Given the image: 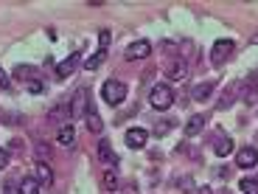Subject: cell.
Here are the masks:
<instances>
[{
    "instance_id": "6da1fadb",
    "label": "cell",
    "mask_w": 258,
    "mask_h": 194,
    "mask_svg": "<svg viewBox=\"0 0 258 194\" xmlns=\"http://www.w3.org/2000/svg\"><path fill=\"white\" fill-rule=\"evenodd\" d=\"M126 93H129V87L123 82H118V79H107V82L101 84V99L107 104H112V107L126 102Z\"/></svg>"
},
{
    "instance_id": "7a4b0ae2",
    "label": "cell",
    "mask_w": 258,
    "mask_h": 194,
    "mask_svg": "<svg viewBox=\"0 0 258 194\" xmlns=\"http://www.w3.org/2000/svg\"><path fill=\"white\" fill-rule=\"evenodd\" d=\"M149 104L155 107V110L166 113L171 104H174V90L168 87V84H155L152 90H149Z\"/></svg>"
},
{
    "instance_id": "3957f363",
    "label": "cell",
    "mask_w": 258,
    "mask_h": 194,
    "mask_svg": "<svg viewBox=\"0 0 258 194\" xmlns=\"http://www.w3.org/2000/svg\"><path fill=\"white\" fill-rule=\"evenodd\" d=\"M233 51H236V42H233V39H216L213 48H211V65H213V68L225 65L227 59H230Z\"/></svg>"
},
{
    "instance_id": "277c9868",
    "label": "cell",
    "mask_w": 258,
    "mask_h": 194,
    "mask_svg": "<svg viewBox=\"0 0 258 194\" xmlns=\"http://www.w3.org/2000/svg\"><path fill=\"white\" fill-rule=\"evenodd\" d=\"M123 57H126L129 62H132V59H146V57H152V42H149V39H138V42L126 45Z\"/></svg>"
},
{
    "instance_id": "5b68a950",
    "label": "cell",
    "mask_w": 258,
    "mask_h": 194,
    "mask_svg": "<svg viewBox=\"0 0 258 194\" xmlns=\"http://www.w3.org/2000/svg\"><path fill=\"white\" fill-rule=\"evenodd\" d=\"M79 65H82V51H73L71 57H64L62 62L56 65V76H59V79H68V76H71V73L79 68Z\"/></svg>"
},
{
    "instance_id": "8992f818",
    "label": "cell",
    "mask_w": 258,
    "mask_h": 194,
    "mask_svg": "<svg viewBox=\"0 0 258 194\" xmlns=\"http://www.w3.org/2000/svg\"><path fill=\"white\" fill-rule=\"evenodd\" d=\"M166 79H168V82H182V79H188V62H185V59H174V62H168Z\"/></svg>"
},
{
    "instance_id": "52a82bcc",
    "label": "cell",
    "mask_w": 258,
    "mask_h": 194,
    "mask_svg": "<svg viewBox=\"0 0 258 194\" xmlns=\"http://www.w3.org/2000/svg\"><path fill=\"white\" fill-rule=\"evenodd\" d=\"M87 104H90V96H87V90L82 87V90L73 96V102H71V116L73 118H84V116H87V113H84V110H87Z\"/></svg>"
},
{
    "instance_id": "ba28073f",
    "label": "cell",
    "mask_w": 258,
    "mask_h": 194,
    "mask_svg": "<svg viewBox=\"0 0 258 194\" xmlns=\"http://www.w3.org/2000/svg\"><path fill=\"white\" fill-rule=\"evenodd\" d=\"M146 141H149V132L143 127H132L126 132V147L129 149H143V147H146Z\"/></svg>"
},
{
    "instance_id": "9c48e42d",
    "label": "cell",
    "mask_w": 258,
    "mask_h": 194,
    "mask_svg": "<svg viewBox=\"0 0 258 194\" xmlns=\"http://www.w3.org/2000/svg\"><path fill=\"white\" fill-rule=\"evenodd\" d=\"M236 163H239L241 169H252V166L258 163V149H255V147H241Z\"/></svg>"
},
{
    "instance_id": "30bf717a",
    "label": "cell",
    "mask_w": 258,
    "mask_h": 194,
    "mask_svg": "<svg viewBox=\"0 0 258 194\" xmlns=\"http://www.w3.org/2000/svg\"><path fill=\"white\" fill-rule=\"evenodd\" d=\"M68 118H73L71 116V102H59L56 107L51 110V121L56 124V127H64V124H68Z\"/></svg>"
},
{
    "instance_id": "8fae6325",
    "label": "cell",
    "mask_w": 258,
    "mask_h": 194,
    "mask_svg": "<svg viewBox=\"0 0 258 194\" xmlns=\"http://www.w3.org/2000/svg\"><path fill=\"white\" fill-rule=\"evenodd\" d=\"M241 93V82H233V84H227V90L222 93V99H219V110H227L233 102H236V96Z\"/></svg>"
},
{
    "instance_id": "7c38bea8",
    "label": "cell",
    "mask_w": 258,
    "mask_h": 194,
    "mask_svg": "<svg viewBox=\"0 0 258 194\" xmlns=\"http://www.w3.org/2000/svg\"><path fill=\"white\" fill-rule=\"evenodd\" d=\"M213 90H216V82H202L191 90V96H194V102H208L213 96Z\"/></svg>"
},
{
    "instance_id": "4fadbf2b",
    "label": "cell",
    "mask_w": 258,
    "mask_h": 194,
    "mask_svg": "<svg viewBox=\"0 0 258 194\" xmlns=\"http://www.w3.org/2000/svg\"><path fill=\"white\" fill-rule=\"evenodd\" d=\"M56 143H62V147H73V143H76V129H73L71 124L59 127L56 129Z\"/></svg>"
},
{
    "instance_id": "5bb4252c",
    "label": "cell",
    "mask_w": 258,
    "mask_h": 194,
    "mask_svg": "<svg viewBox=\"0 0 258 194\" xmlns=\"http://www.w3.org/2000/svg\"><path fill=\"white\" fill-rule=\"evenodd\" d=\"M213 152H216L219 158H227V155H230V152H233V141H230V135H222V132H219V138L213 141Z\"/></svg>"
},
{
    "instance_id": "9a60e30c",
    "label": "cell",
    "mask_w": 258,
    "mask_h": 194,
    "mask_svg": "<svg viewBox=\"0 0 258 194\" xmlns=\"http://www.w3.org/2000/svg\"><path fill=\"white\" fill-rule=\"evenodd\" d=\"M98 158H101L104 163H110V166H115V163H118V155L112 152L110 141H104V138L98 141Z\"/></svg>"
},
{
    "instance_id": "2e32d148",
    "label": "cell",
    "mask_w": 258,
    "mask_h": 194,
    "mask_svg": "<svg viewBox=\"0 0 258 194\" xmlns=\"http://www.w3.org/2000/svg\"><path fill=\"white\" fill-rule=\"evenodd\" d=\"M202 127H205V116H202V113H200V116H191V118H188V124H185V135L188 138L200 135Z\"/></svg>"
},
{
    "instance_id": "e0dca14e",
    "label": "cell",
    "mask_w": 258,
    "mask_h": 194,
    "mask_svg": "<svg viewBox=\"0 0 258 194\" xmlns=\"http://www.w3.org/2000/svg\"><path fill=\"white\" fill-rule=\"evenodd\" d=\"M37 180L42 183V186H51L53 183V169L42 161H37Z\"/></svg>"
},
{
    "instance_id": "ac0fdd59",
    "label": "cell",
    "mask_w": 258,
    "mask_h": 194,
    "mask_svg": "<svg viewBox=\"0 0 258 194\" xmlns=\"http://www.w3.org/2000/svg\"><path fill=\"white\" fill-rule=\"evenodd\" d=\"M17 194H39V180L37 177H23Z\"/></svg>"
},
{
    "instance_id": "d6986e66",
    "label": "cell",
    "mask_w": 258,
    "mask_h": 194,
    "mask_svg": "<svg viewBox=\"0 0 258 194\" xmlns=\"http://www.w3.org/2000/svg\"><path fill=\"white\" fill-rule=\"evenodd\" d=\"M87 129H90L93 135H101V129H104V121H101V116H98V113L87 110Z\"/></svg>"
},
{
    "instance_id": "ffe728a7",
    "label": "cell",
    "mask_w": 258,
    "mask_h": 194,
    "mask_svg": "<svg viewBox=\"0 0 258 194\" xmlns=\"http://www.w3.org/2000/svg\"><path fill=\"white\" fill-rule=\"evenodd\" d=\"M104 62H107V51H98V54H93L90 59H84V68H87V71H98Z\"/></svg>"
},
{
    "instance_id": "44dd1931",
    "label": "cell",
    "mask_w": 258,
    "mask_h": 194,
    "mask_svg": "<svg viewBox=\"0 0 258 194\" xmlns=\"http://www.w3.org/2000/svg\"><path fill=\"white\" fill-rule=\"evenodd\" d=\"M101 186L107 188V191H115L121 183H118V175L115 172H104V177H101Z\"/></svg>"
},
{
    "instance_id": "7402d4cb",
    "label": "cell",
    "mask_w": 258,
    "mask_h": 194,
    "mask_svg": "<svg viewBox=\"0 0 258 194\" xmlns=\"http://www.w3.org/2000/svg\"><path fill=\"white\" fill-rule=\"evenodd\" d=\"M241 191L244 194H258V177H241Z\"/></svg>"
},
{
    "instance_id": "603a6c76",
    "label": "cell",
    "mask_w": 258,
    "mask_h": 194,
    "mask_svg": "<svg viewBox=\"0 0 258 194\" xmlns=\"http://www.w3.org/2000/svg\"><path fill=\"white\" fill-rule=\"evenodd\" d=\"M37 161H42V163L51 161V147L45 141H37Z\"/></svg>"
},
{
    "instance_id": "cb8c5ba5",
    "label": "cell",
    "mask_w": 258,
    "mask_h": 194,
    "mask_svg": "<svg viewBox=\"0 0 258 194\" xmlns=\"http://www.w3.org/2000/svg\"><path fill=\"white\" fill-rule=\"evenodd\" d=\"M34 73H37V71H34L31 65H17V68H14V76H17V79H31Z\"/></svg>"
},
{
    "instance_id": "d4e9b609",
    "label": "cell",
    "mask_w": 258,
    "mask_h": 194,
    "mask_svg": "<svg viewBox=\"0 0 258 194\" xmlns=\"http://www.w3.org/2000/svg\"><path fill=\"white\" fill-rule=\"evenodd\" d=\"M241 87H244V102H255V99H258V93H255V84H252V82H247V84H241Z\"/></svg>"
},
{
    "instance_id": "484cf974",
    "label": "cell",
    "mask_w": 258,
    "mask_h": 194,
    "mask_svg": "<svg viewBox=\"0 0 258 194\" xmlns=\"http://www.w3.org/2000/svg\"><path fill=\"white\" fill-rule=\"evenodd\" d=\"M174 127H177V118H174V121H160V124H157L155 132H157V135H166V132H171Z\"/></svg>"
},
{
    "instance_id": "4316f807",
    "label": "cell",
    "mask_w": 258,
    "mask_h": 194,
    "mask_svg": "<svg viewBox=\"0 0 258 194\" xmlns=\"http://www.w3.org/2000/svg\"><path fill=\"white\" fill-rule=\"evenodd\" d=\"M191 180H194L191 175H182V177H180V183H177V186H180V191H194L197 186H194Z\"/></svg>"
},
{
    "instance_id": "83f0119b",
    "label": "cell",
    "mask_w": 258,
    "mask_h": 194,
    "mask_svg": "<svg viewBox=\"0 0 258 194\" xmlns=\"http://www.w3.org/2000/svg\"><path fill=\"white\" fill-rule=\"evenodd\" d=\"M110 39H112V34L107 31V28H101V31H98V42H101V51H107V48H110Z\"/></svg>"
},
{
    "instance_id": "f1b7e54d",
    "label": "cell",
    "mask_w": 258,
    "mask_h": 194,
    "mask_svg": "<svg viewBox=\"0 0 258 194\" xmlns=\"http://www.w3.org/2000/svg\"><path fill=\"white\" fill-rule=\"evenodd\" d=\"M28 90H31L34 96H39V93H45V84H42V82H31V84H28Z\"/></svg>"
},
{
    "instance_id": "f546056e",
    "label": "cell",
    "mask_w": 258,
    "mask_h": 194,
    "mask_svg": "<svg viewBox=\"0 0 258 194\" xmlns=\"http://www.w3.org/2000/svg\"><path fill=\"white\" fill-rule=\"evenodd\" d=\"M12 87V82H9V76H6V71L0 68V90H9Z\"/></svg>"
},
{
    "instance_id": "4dcf8cb0",
    "label": "cell",
    "mask_w": 258,
    "mask_h": 194,
    "mask_svg": "<svg viewBox=\"0 0 258 194\" xmlns=\"http://www.w3.org/2000/svg\"><path fill=\"white\" fill-rule=\"evenodd\" d=\"M9 149H12V152H20V149H23V141H20V138H12V143H9Z\"/></svg>"
},
{
    "instance_id": "1f68e13d",
    "label": "cell",
    "mask_w": 258,
    "mask_h": 194,
    "mask_svg": "<svg viewBox=\"0 0 258 194\" xmlns=\"http://www.w3.org/2000/svg\"><path fill=\"white\" fill-rule=\"evenodd\" d=\"M9 166V152L6 149H0V169H6Z\"/></svg>"
},
{
    "instance_id": "d6a6232c",
    "label": "cell",
    "mask_w": 258,
    "mask_h": 194,
    "mask_svg": "<svg viewBox=\"0 0 258 194\" xmlns=\"http://www.w3.org/2000/svg\"><path fill=\"white\" fill-rule=\"evenodd\" d=\"M213 175H216V177H227V169H225V166H219L216 172H213Z\"/></svg>"
},
{
    "instance_id": "836d02e7",
    "label": "cell",
    "mask_w": 258,
    "mask_h": 194,
    "mask_svg": "<svg viewBox=\"0 0 258 194\" xmlns=\"http://www.w3.org/2000/svg\"><path fill=\"white\" fill-rule=\"evenodd\" d=\"M197 194H213V188H208V186H202V188H197Z\"/></svg>"
},
{
    "instance_id": "e575fe53",
    "label": "cell",
    "mask_w": 258,
    "mask_h": 194,
    "mask_svg": "<svg viewBox=\"0 0 258 194\" xmlns=\"http://www.w3.org/2000/svg\"><path fill=\"white\" fill-rule=\"evenodd\" d=\"M219 194H230V191H227V188H222V191H219Z\"/></svg>"
},
{
    "instance_id": "d590c367",
    "label": "cell",
    "mask_w": 258,
    "mask_h": 194,
    "mask_svg": "<svg viewBox=\"0 0 258 194\" xmlns=\"http://www.w3.org/2000/svg\"><path fill=\"white\" fill-rule=\"evenodd\" d=\"M255 141H258V132H255Z\"/></svg>"
},
{
    "instance_id": "8d00e7d4",
    "label": "cell",
    "mask_w": 258,
    "mask_h": 194,
    "mask_svg": "<svg viewBox=\"0 0 258 194\" xmlns=\"http://www.w3.org/2000/svg\"><path fill=\"white\" fill-rule=\"evenodd\" d=\"M255 79H258V71H255Z\"/></svg>"
}]
</instances>
